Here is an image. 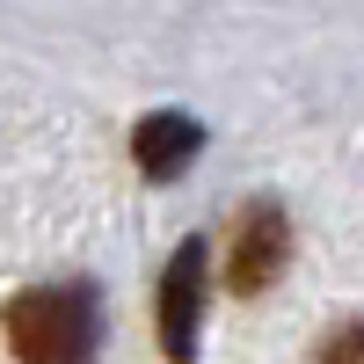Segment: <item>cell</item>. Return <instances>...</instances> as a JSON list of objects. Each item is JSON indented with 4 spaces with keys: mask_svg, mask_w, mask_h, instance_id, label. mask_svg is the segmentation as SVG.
Returning <instances> with one entry per match:
<instances>
[{
    "mask_svg": "<svg viewBox=\"0 0 364 364\" xmlns=\"http://www.w3.org/2000/svg\"><path fill=\"white\" fill-rule=\"evenodd\" d=\"M102 343V306L87 284H37L8 306V350L22 364H87Z\"/></svg>",
    "mask_w": 364,
    "mask_h": 364,
    "instance_id": "1",
    "label": "cell"
},
{
    "mask_svg": "<svg viewBox=\"0 0 364 364\" xmlns=\"http://www.w3.org/2000/svg\"><path fill=\"white\" fill-rule=\"evenodd\" d=\"M197 314H204V240H182L161 277V357L197 364Z\"/></svg>",
    "mask_w": 364,
    "mask_h": 364,
    "instance_id": "2",
    "label": "cell"
},
{
    "mask_svg": "<svg viewBox=\"0 0 364 364\" xmlns=\"http://www.w3.org/2000/svg\"><path fill=\"white\" fill-rule=\"evenodd\" d=\"M284 255H291V226H284V211H277V204H248V211L233 219L226 284H233L240 299H255V291L284 269Z\"/></svg>",
    "mask_w": 364,
    "mask_h": 364,
    "instance_id": "3",
    "label": "cell"
},
{
    "mask_svg": "<svg viewBox=\"0 0 364 364\" xmlns=\"http://www.w3.org/2000/svg\"><path fill=\"white\" fill-rule=\"evenodd\" d=\"M197 146H204V124L197 117H175V109H161V117H146V124L132 132V161L146 168V175H175V168H190L197 161Z\"/></svg>",
    "mask_w": 364,
    "mask_h": 364,
    "instance_id": "4",
    "label": "cell"
},
{
    "mask_svg": "<svg viewBox=\"0 0 364 364\" xmlns=\"http://www.w3.org/2000/svg\"><path fill=\"white\" fill-rule=\"evenodd\" d=\"M314 364H364V321H350V328H336L321 350H314Z\"/></svg>",
    "mask_w": 364,
    "mask_h": 364,
    "instance_id": "5",
    "label": "cell"
}]
</instances>
